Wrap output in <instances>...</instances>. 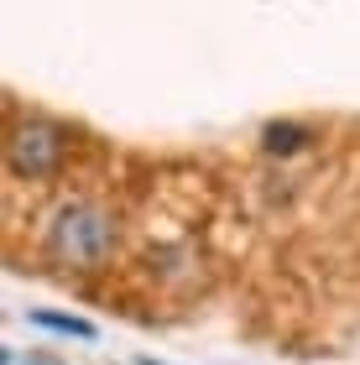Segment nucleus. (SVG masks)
<instances>
[{
    "label": "nucleus",
    "instance_id": "f03ea898",
    "mask_svg": "<svg viewBox=\"0 0 360 365\" xmlns=\"http://www.w3.org/2000/svg\"><path fill=\"white\" fill-rule=\"evenodd\" d=\"M68 162V130L47 115H21L6 136V173L21 182H47Z\"/></svg>",
    "mask_w": 360,
    "mask_h": 365
},
{
    "label": "nucleus",
    "instance_id": "20e7f679",
    "mask_svg": "<svg viewBox=\"0 0 360 365\" xmlns=\"http://www.w3.org/2000/svg\"><path fill=\"white\" fill-rule=\"evenodd\" d=\"M31 324H37V329H47V334L94 339V324H89V319H73V313H47V308H31Z\"/></svg>",
    "mask_w": 360,
    "mask_h": 365
},
{
    "label": "nucleus",
    "instance_id": "f257e3e1",
    "mask_svg": "<svg viewBox=\"0 0 360 365\" xmlns=\"http://www.w3.org/2000/svg\"><path fill=\"white\" fill-rule=\"evenodd\" d=\"M115 240H120V225L115 214L105 204H94V198H68V204L53 209V220H47V256L58 261V267H73V272H94L105 267L110 256H115Z\"/></svg>",
    "mask_w": 360,
    "mask_h": 365
},
{
    "label": "nucleus",
    "instance_id": "39448f33",
    "mask_svg": "<svg viewBox=\"0 0 360 365\" xmlns=\"http://www.w3.org/2000/svg\"><path fill=\"white\" fill-rule=\"evenodd\" d=\"M141 365H162V360H141Z\"/></svg>",
    "mask_w": 360,
    "mask_h": 365
},
{
    "label": "nucleus",
    "instance_id": "7ed1b4c3",
    "mask_svg": "<svg viewBox=\"0 0 360 365\" xmlns=\"http://www.w3.org/2000/svg\"><path fill=\"white\" fill-rule=\"evenodd\" d=\"M319 141L314 125H298V120H272L261 130V152L267 157H292V152H308V146Z\"/></svg>",
    "mask_w": 360,
    "mask_h": 365
}]
</instances>
